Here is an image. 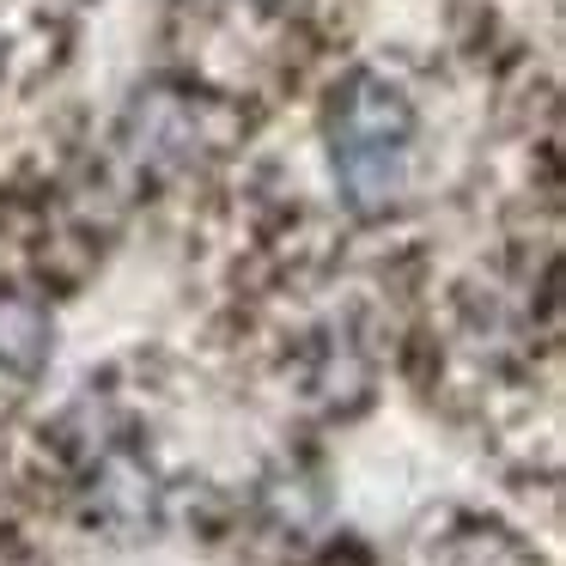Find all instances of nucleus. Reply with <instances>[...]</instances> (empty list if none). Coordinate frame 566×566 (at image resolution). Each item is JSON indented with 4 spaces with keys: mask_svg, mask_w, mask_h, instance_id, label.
<instances>
[{
    "mask_svg": "<svg viewBox=\"0 0 566 566\" xmlns=\"http://www.w3.org/2000/svg\"><path fill=\"white\" fill-rule=\"evenodd\" d=\"M402 140H408V104L378 80H359L335 111V171L359 208L390 201L402 184Z\"/></svg>",
    "mask_w": 566,
    "mask_h": 566,
    "instance_id": "1",
    "label": "nucleus"
},
{
    "mask_svg": "<svg viewBox=\"0 0 566 566\" xmlns=\"http://www.w3.org/2000/svg\"><path fill=\"white\" fill-rule=\"evenodd\" d=\"M50 354V323L31 298H0V366L38 371Z\"/></svg>",
    "mask_w": 566,
    "mask_h": 566,
    "instance_id": "2",
    "label": "nucleus"
}]
</instances>
